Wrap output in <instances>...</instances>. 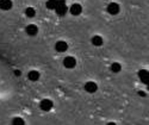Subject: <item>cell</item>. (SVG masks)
Returning <instances> with one entry per match:
<instances>
[{
	"label": "cell",
	"mask_w": 149,
	"mask_h": 125,
	"mask_svg": "<svg viewBox=\"0 0 149 125\" xmlns=\"http://www.w3.org/2000/svg\"><path fill=\"white\" fill-rule=\"evenodd\" d=\"M122 69V66L119 63H117V62H115V63L111 65V70H112L113 73H119Z\"/></svg>",
	"instance_id": "obj_14"
},
{
	"label": "cell",
	"mask_w": 149,
	"mask_h": 125,
	"mask_svg": "<svg viewBox=\"0 0 149 125\" xmlns=\"http://www.w3.org/2000/svg\"><path fill=\"white\" fill-rule=\"evenodd\" d=\"M0 8L3 11H8L12 8V1L11 0H0Z\"/></svg>",
	"instance_id": "obj_8"
},
{
	"label": "cell",
	"mask_w": 149,
	"mask_h": 125,
	"mask_svg": "<svg viewBox=\"0 0 149 125\" xmlns=\"http://www.w3.org/2000/svg\"><path fill=\"white\" fill-rule=\"evenodd\" d=\"M55 7H56L55 0H48V1H47V8H49V10H55Z\"/></svg>",
	"instance_id": "obj_15"
},
{
	"label": "cell",
	"mask_w": 149,
	"mask_h": 125,
	"mask_svg": "<svg viewBox=\"0 0 149 125\" xmlns=\"http://www.w3.org/2000/svg\"><path fill=\"white\" fill-rule=\"evenodd\" d=\"M41 108L43 111H50L53 108V101L49 99H44L41 101Z\"/></svg>",
	"instance_id": "obj_6"
},
{
	"label": "cell",
	"mask_w": 149,
	"mask_h": 125,
	"mask_svg": "<svg viewBox=\"0 0 149 125\" xmlns=\"http://www.w3.org/2000/svg\"><path fill=\"white\" fill-rule=\"evenodd\" d=\"M55 11L58 16H65L68 11V7L66 6V4H57L55 7Z\"/></svg>",
	"instance_id": "obj_3"
},
{
	"label": "cell",
	"mask_w": 149,
	"mask_h": 125,
	"mask_svg": "<svg viewBox=\"0 0 149 125\" xmlns=\"http://www.w3.org/2000/svg\"><path fill=\"white\" fill-rule=\"evenodd\" d=\"M15 74L17 75V76H19V75H20V70H15Z\"/></svg>",
	"instance_id": "obj_18"
},
{
	"label": "cell",
	"mask_w": 149,
	"mask_h": 125,
	"mask_svg": "<svg viewBox=\"0 0 149 125\" xmlns=\"http://www.w3.org/2000/svg\"><path fill=\"white\" fill-rule=\"evenodd\" d=\"M97 90H98V86H97L95 82H93V81L86 82V85H85V91H86V92L94 93V92H97Z\"/></svg>",
	"instance_id": "obj_2"
},
{
	"label": "cell",
	"mask_w": 149,
	"mask_h": 125,
	"mask_svg": "<svg viewBox=\"0 0 149 125\" xmlns=\"http://www.w3.org/2000/svg\"><path fill=\"white\" fill-rule=\"evenodd\" d=\"M28 78H29V80H31V81H37L40 79V73L37 72V70H31V72H29V74H28Z\"/></svg>",
	"instance_id": "obj_11"
},
{
	"label": "cell",
	"mask_w": 149,
	"mask_h": 125,
	"mask_svg": "<svg viewBox=\"0 0 149 125\" xmlns=\"http://www.w3.org/2000/svg\"><path fill=\"white\" fill-rule=\"evenodd\" d=\"M55 49H56V51H58V53H65L66 50L68 49V44L65 41H58L55 44Z\"/></svg>",
	"instance_id": "obj_5"
},
{
	"label": "cell",
	"mask_w": 149,
	"mask_h": 125,
	"mask_svg": "<svg viewBox=\"0 0 149 125\" xmlns=\"http://www.w3.org/2000/svg\"><path fill=\"white\" fill-rule=\"evenodd\" d=\"M63 66L66 68H68V69H72V68H74L77 66V60L74 57H72V56H67L63 60Z\"/></svg>",
	"instance_id": "obj_1"
},
{
	"label": "cell",
	"mask_w": 149,
	"mask_h": 125,
	"mask_svg": "<svg viewBox=\"0 0 149 125\" xmlns=\"http://www.w3.org/2000/svg\"><path fill=\"white\" fill-rule=\"evenodd\" d=\"M69 11H70V13H72L73 16H79V15L81 13V11H82V7H81L80 4H73V5L70 6Z\"/></svg>",
	"instance_id": "obj_7"
},
{
	"label": "cell",
	"mask_w": 149,
	"mask_h": 125,
	"mask_svg": "<svg viewBox=\"0 0 149 125\" xmlns=\"http://www.w3.org/2000/svg\"><path fill=\"white\" fill-rule=\"evenodd\" d=\"M139 94H140L141 97H146V93H144V92H141V91H140V92H139Z\"/></svg>",
	"instance_id": "obj_19"
},
{
	"label": "cell",
	"mask_w": 149,
	"mask_h": 125,
	"mask_svg": "<svg viewBox=\"0 0 149 125\" xmlns=\"http://www.w3.org/2000/svg\"><path fill=\"white\" fill-rule=\"evenodd\" d=\"M92 44L95 45V47H100L103 45V38L100 36H94L92 38Z\"/></svg>",
	"instance_id": "obj_12"
},
{
	"label": "cell",
	"mask_w": 149,
	"mask_h": 125,
	"mask_svg": "<svg viewBox=\"0 0 149 125\" xmlns=\"http://www.w3.org/2000/svg\"><path fill=\"white\" fill-rule=\"evenodd\" d=\"M107 12H109L110 15H112V16L117 15L118 12H119V5L116 4V3H111V4H109V6H107Z\"/></svg>",
	"instance_id": "obj_4"
},
{
	"label": "cell",
	"mask_w": 149,
	"mask_h": 125,
	"mask_svg": "<svg viewBox=\"0 0 149 125\" xmlns=\"http://www.w3.org/2000/svg\"><path fill=\"white\" fill-rule=\"evenodd\" d=\"M139 76H140L141 81H143L144 83H148L149 82V74H148L147 70H140Z\"/></svg>",
	"instance_id": "obj_10"
},
{
	"label": "cell",
	"mask_w": 149,
	"mask_h": 125,
	"mask_svg": "<svg viewBox=\"0 0 149 125\" xmlns=\"http://www.w3.org/2000/svg\"><path fill=\"white\" fill-rule=\"evenodd\" d=\"M12 123H13L15 125H17V124H18V125H23V124H24V120H23L22 118H15L13 120H12Z\"/></svg>",
	"instance_id": "obj_16"
},
{
	"label": "cell",
	"mask_w": 149,
	"mask_h": 125,
	"mask_svg": "<svg viewBox=\"0 0 149 125\" xmlns=\"http://www.w3.org/2000/svg\"><path fill=\"white\" fill-rule=\"evenodd\" d=\"M25 30H26V33H28L29 36H36L37 32H38V28H37L36 25H33V24L28 25Z\"/></svg>",
	"instance_id": "obj_9"
},
{
	"label": "cell",
	"mask_w": 149,
	"mask_h": 125,
	"mask_svg": "<svg viewBox=\"0 0 149 125\" xmlns=\"http://www.w3.org/2000/svg\"><path fill=\"white\" fill-rule=\"evenodd\" d=\"M25 15H26V17L32 18V17H35V15H36V11H35V8H32V7H28V8L25 10Z\"/></svg>",
	"instance_id": "obj_13"
},
{
	"label": "cell",
	"mask_w": 149,
	"mask_h": 125,
	"mask_svg": "<svg viewBox=\"0 0 149 125\" xmlns=\"http://www.w3.org/2000/svg\"><path fill=\"white\" fill-rule=\"evenodd\" d=\"M55 3H56V5L57 4H66V0H55Z\"/></svg>",
	"instance_id": "obj_17"
}]
</instances>
